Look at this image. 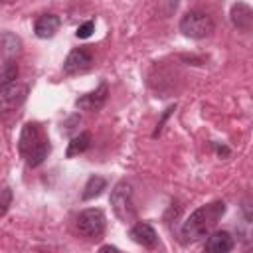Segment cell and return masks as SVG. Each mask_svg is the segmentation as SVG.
<instances>
[{
	"instance_id": "cell-1",
	"label": "cell",
	"mask_w": 253,
	"mask_h": 253,
	"mask_svg": "<svg viewBox=\"0 0 253 253\" xmlns=\"http://www.w3.org/2000/svg\"><path fill=\"white\" fill-rule=\"evenodd\" d=\"M223 213H225V204L223 202H211V204L202 206L196 211H192L190 217L182 225L184 241H196V239L208 235L215 227V223L219 221V217Z\"/></svg>"
},
{
	"instance_id": "cell-2",
	"label": "cell",
	"mask_w": 253,
	"mask_h": 253,
	"mask_svg": "<svg viewBox=\"0 0 253 253\" xmlns=\"http://www.w3.org/2000/svg\"><path fill=\"white\" fill-rule=\"evenodd\" d=\"M18 150L26 158L28 166L36 168L47 158V154L51 150V144H49V138H45L42 134V130L36 123H28V125H24V128L20 132Z\"/></svg>"
},
{
	"instance_id": "cell-3",
	"label": "cell",
	"mask_w": 253,
	"mask_h": 253,
	"mask_svg": "<svg viewBox=\"0 0 253 253\" xmlns=\"http://www.w3.org/2000/svg\"><path fill=\"white\" fill-rule=\"evenodd\" d=\"M213 28L215 26H213L211 16L202 12V10H190L180 20V32L188 38H194V40L208 38L213 32Z\"/></svg>"
},
{
	"instance_id": "cell-4",
	"label": "cell",
	"mask_w": 253,
	"mask_h": 253,
	"mask_svg": "<svg viewBox=\"0 0 253 253\" xmlns=\"http://www.w3.org/2000/svg\"><path fill=\"white\" fill-rule=\"evenodd\" d=\"M111 206L115 215L121 221H134L136 219V210L132 204V188L128 182H119L113 192H111Z\"/></svg>"
},
{
	"instance_id": "cell-5",
	"label": "cell",
	"mask_w": 253,
	"mask_h": 253,
	"mask_svg": "<svg viewBox=\"0 0 253 253\" xmlns=\"http://www.w3.org/2000/svg\"><path fill=\"white\" fill-rule=\"evenodd\" d=\"M77 229L85 237H99L105 231V213L99 208H89L83 210L77 215Z\"/></svg>"
},
{
	"instance_id": "cell-6",
	"label": "cell",
	"mask_w": 253,
	"mask_h": 253,
	"mask_svg": "<svg viewBox=\"0 0 253 253\" xmlns=\"http://www.w3.org/2000/svg\"><path fill=\"white\" fill-rule=\"evenodd\" d=\"M93 63V55L87 47H75L67 53L65 61H63V71L67 75H77V73H85Z\"/></svg>"
},
{
	"instance_id": "cell-7",
	"label": "cell",
	"mask_w": 253,
	"mask_h": 253,
	"mask_svg": "<svg viewBox=\"0 0 253 253\" xmlns=\"http://www.w3.org/2000/svg\"><path fill=\"white\" fill-rule=\"evenodd\" d=\"M130 237H132L134 243H138V245H142V247H146V249H152V247H156V243H158V235H156L154 227H152L150 223H146V221L134 223V225L130 227Z\"/></svg>"
},
{
	"instance_id": "cell-8",
	"label": "cell",
	"mask_w": 253,
	"mask_h": 253,
	"mask_svg": "<svg viewBox=\"0 0 253 253\" xmlns=\"http://www.w3.org/2000/svg\"><path fill=\"white\" fill-rule=\"evenodd\" d=\"M233 249V237L227 231H213L208 235L204 253H229Z\"/></svg>"
},
{
	"instance_id": "cell-9",
	"label": "cell",
	"mask_w": 253,
	"mask_h": 253,
	"mask_svg": "<svg viewBox=\"0 0 253 253\" xmlns=\"http://www.w3.org/2000/svg\"><path fill=\"white\" fill-rule=\"evenodd\" d=\"M26 93H28V87H26V85H20V83L2 85V87H0V101H2V107L8 109V107L20 105V103L26 99Z\"/></svg>"
},
{
	"instance_id": "cell-10",
	"label": "cell",
	"mask_w": 253,
	"mask_h": 253,
	"mask_svg": "<svg viewBox=\"0 0 253 253\" xmlns=\"http://www.w3.org/2000/svg\"><path fill=\"white\" fill-rule=\"evenodd\" d=\"M107 93H109L107 83H101L95 91H91V93L79 97V99L75 101V105H77L79 109H83V111H97V109L103 107V103H105V99H107Z\"/></svg>"
},
{
	"instance_id": "cell-11",
	"label": "cell",
	"mask_w": 253,
	"mask_h": 253,
	"mask_svg": "<svg viewBox=\"0 0 253 253\" xmlns=\"http://www.w3.org/2000/svg\"><path fill=\"white\" fill-rule=\"evenodd\" d=\"M59 24H61V20L57 14H43L36 20V26H34L36 36L38 38H51L59 30Z\"/></svg>"
},
{
	"instance_id": "cell-12",
	"label": "cell",
	"mask_w": 253,
	"mask_h": 253,
	"mask_svg": "<svg viewBox=\"0 0 253 253\" xmlns=\"http://www.w3.org/2000/svg\"><path fill=\"white\" fill-rule=\"evenodd\" d=\"M231 22L239 30H249L253 24V10L243 2L233 4L231 6Z\"/></svg>"
},
{
	"instance_id": "cell-13",
	"label": "cell",
	"mask_w": 253,
	"mask_h": 253,
	"mask_svg": "<svg viewBox=\"0 0 253 253\" xmlns=\"http://www.w3.org/2000/svg\"><path fill=\"white\" fill-rule=\"evenodd\" d=\"M91 146V132H79L77 136L71 138L69 146H67V158H73L81 152H85Z\"/></svg>"
},
{
	"instance_id": "cell-14",
	"label": "cell",
	"mask_w": 253,
	"mask_h": 253,
	"mask_svg": "<svg viewBox=\"0 0 253 253\" xmlns=\"http://www.w3.org/2000/svg\"><path fill=\"white\" fill-rule=\"evenodd\" d=\"M105 188H107V180H105L103 176H91V178L87 180L85 188H83L81 198H83V200H93V198H97Z\"/></svg>"
},
{
	"instance_id": "cell-15",
	"label": "cell",
	"mask_w": 253,
	"mask_h": 253,
	"mask_svg": "<svg viewBox=\"0 0 253 253\" xmlns=\"http://www.w3.org/2000/svg\"><path fill=\"white\" fill-rule=\"evenodd\" d=\"M2 51H4L6 61H12V57H16V53H20V40L14 34L4 32L2 34Z\"/></svg>"
},
{
	"instance_id": "cell-16",
	"label": "cell",
	"mask_w": 253,
	"mask_h": 253,
	"mask_svg": "<svg viewBox=\"0 0 253 253\" xmlns=\"http://www.w3.org/2000/svg\"><path fill=\"white\" fill-rule=\"evenodd\" d=\"M239 233L243 235V241H249L253 237V204L243 208V221L239 223Z\"/></svg>"
},
{
	"instance_id": "cell-17",
	"label": "cell",
	"mask_w": 253,
	"mask_h": 253,
	"mask_svg": "<svg viewBox=\"0 0 253 253\" xmlns=\"http://www.w3.org/2000/svg\"><path fill=\"white\" fill-rule=\"evenodd\" d=\"M16 77H18V65L14 61H6L2 65V85L16 83Z\"/></svg>"
},
{
	"instance_id": "cell-18",
	"label": "cell",
	"mask_w": 253,
	"mask_h": 253,
	"mask_svg": "<svg viewBox=\"0 0 253 253\" xmlns=\"http://www.w3.org/2000/svg\"><path fill=\"white\" fill-rule=\"evenodd\" d=\"M93 30H95V22L89 20V22H85V24H81V26L77 28V38L85 40V38H89V36L93 34Z\"/></svg>"
},
{
	"instance_id": "cell-19",
	"label": "cell",
	"mask_w": 253,
	"mask_h": 253,
	"mask_svg": "<svg viewBox=\"0 0 253 253\" xmlns=\"http://www.w3.org/2000/svg\"><path fill=\"white\" fill-rule=\"evenodd\" d=\"M10 200H12V192H10V188L8 186H4L2 188V202H0V213L2 215H6V211H8V208H10Z\"/></svg>"
},
{
	"instance_id": "cell-20",
	"label": "cell",
	"mask_w": 253,
	"mask_h": 253,
	"mask_svg": "<svg viewBox=\"0 0 253 253\" xmlns=\"http://www.w3.org/2000/svg\"><path fill=\"white\" fill-rule=\"evenodd\" d=\"M99 253H121L117 247H113V245H103L101 249H99Z\"/></svg>"
},
{
	"instance_id": "cell-21",
	"label": "cell",
	"mask_w": 253,
	"mask_h": 253,
	"mask_svg": "<svg viewBox=\"0 0 253 253\" xmlns=\"http://www.w3.org/2000/svg\"><path fill=\"white\" fill-rule=\"evenodd\" d=\"M247 253H253V249H251V251H247Z\"/></svg>"
}]
</instances>
